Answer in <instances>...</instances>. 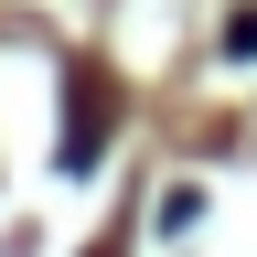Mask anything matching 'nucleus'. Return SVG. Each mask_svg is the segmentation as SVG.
I'll list each match as a JSON object with an SVG mask.
<instances>
[{"label":"nucleus","mask_w":257,"mask_h":257,"mask_svg":"<svg viewBox=\"0 0 257 257\" xmlns=\"http://www.w3.org/2000/svg\"><path fill=\"white\" fill-rule=\"evenodd\" d=\"M225 54H257V11H236V22H225Z\"/></svg>","instance_id":"nucleus-1"}]
</instances>
